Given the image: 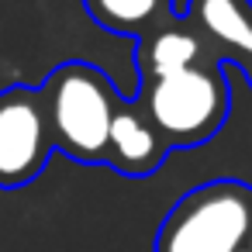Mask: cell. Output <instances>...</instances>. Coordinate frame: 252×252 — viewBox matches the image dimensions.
I'll return each instance as SVG.
<instances>
[{"instance_id":"obj_3","label":"cell","mask_w":252,"mask_h":252,"mask_svg":"<svg viewBox=\"0 0 252 252\" xmlns=\"http://www.w3.org/2000/svg\"><path fill=\"white\" fill-rule=\"evenodd\" d=\"M252 224V187L211 180L183 193L156 231V252H242Z\"/></svg>"},{"instance_id":"obj_9","label":"cell","mask_w":252,"mask_h":252,"mask_svg":"<svg viewBox=\"0 0 252 252\" xmlns=\"http://www.w3.org/2000/svg\"><path fill=\"white\" fill-rule=\"evenodd\" d=\"M245 252H252V224H249V235H245Z\"/></svg>"},{"instance_id":"obj_7","label":"cell","mask_w":252,"mask_h":252,"mask_svg":"<svg viewBox=\"0 0 252 252\" xmlns=\"http://www.w3.org/2000/svg\"><path fill=\"white\" fill-rule=\"evenodd\" d=\"M187 18L207 35L214 59L242 66L252 83V4L249 0H190Z\"/></svg>"},{"instance_id":"obj_8","label":"cell","mask_w":252,"mask_h":252,"mask_svg":"<svg viewBox=\"0 0 252 252\" xmlns=\"http://www.w3.org/2000/svg\"><path fill=\"white\" fill-rule=\"evenodd\" d=\"M83 7L100 28L138 38L166 14H173V0H83Z\"/></svg>"},{"instance_id":"obj_6","label":"cell","mask_w":252,"mask_h":252,"mask_svg":"<svg viewBox=\"0 0 252 252\" xmlns=\"http://www.w3.org/2000/svg\"><path fill=\"white\" fill-rule=\"evenodd\" d=\"M166 152H169V145L159 135V128L149 121L142 104L121 100L114 111V121H111L104 166L118 169L121 176H152L162 166Z\"/></svg>"},{"instance_id":"obj_1","label":"cell","mask_w":252,"mask_h":252,"mask_svg":"<svg viewBox=\"0 0 252 252\" xmlns=\"http://www.w3.org/2000/svg\"><path fill=\"white\" fill-rule=\"evenodd\" d=\"M52 149L83 166H104L107 135L121 104L111 80L90 63H63L38 87Z\"/></svg>"},{"instance_id":"obj_2","label":"cell","mask_w":252,"mask_h":252,"mask_svg":"<svg viewBox=\"0 0 252 252\" xmlns=\"http://www.w3.org/2000/svg\"><path fill=\"white\" fill-rule=\"evenodd\" d=\"M135 100L169 149H193L211 142L228 121L231 87L221 76V63H200L169 76L145 80Z\"/></svg>"},{"instance_id":"obj_4","label":"cell","mask_w":252,"mask_h":252,"mask_svg":"<svg viewBox=\"0 0 252 252\" xmlns=\"http://www.w3.org/2000/svg\"><path fill=\"white\" fill-rule=\"evenodd\" d=\"M52 152L45 104L35 87H7L0 94V190L32 183Z\"/></svg>"},{"instance_id":"obj_10","label":"cell","mask_w":252,"mask_h":252,"mask_svg":"<svg viewBox=\"0 0 252 252\" xmlns=\"http://www.w3.org/2000/svg\"><path fill=\"white\" fill-rule=\"evenodd\" d=\"M242 252H245V249H242Z\"/></svg>"},{"instance_id":"obj_5","label":"cell","mask_w":252,"mask_h":252,"mask_svg":"<svg viewBox=\"0 0 252 252\" xmlns=\"http://www.w3.org/2000/svg\"><path fill=\"white\" fill-rule=\"evenodd\" d=\"M200 63H218L214 49L207 42V35L187 18V14H166L159 25H152L145 35H138V52H135V66L142 83L156 80V76H169Z\"/></svg>"}]
</instances>
